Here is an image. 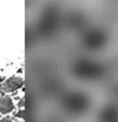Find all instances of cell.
<instances>
[{
  "instance_id": "1",
  "label": "cell",
  "mask_w": 118,
  "mask_h": 122,
  "mask_svg": "<svg viewBox=\"0 0 118 122\" xmlns=\"http://www.w3.org/2000/svg\"><path fill=\"white\" fill-rule=\"evenodd\" d=\"M90 99L88 95L83 92H71L62 97L61 106L68 114L81 115L86 110H88Z\"/></svg>"
},
{
  "instance_id": "2",
  "label": "cell",
  "mask_w": 118,
  "mask_h": 122,
  "mask_svg": "<svg viewBox=\"0 0 118 122\" xmlns=\"http://www.w3.org/2000/svg\"><path fill=\"white\" fill-rule=\"evenodd\" d=\"M72 71L76 77L82 79H96L104 75L105 67L92 60L80 59L72 64Z\"/></svg>"
},
{
  "instance_id": "3",
  "label": "cell",
  "mask_w": 118,
  "mask_h": 122,
  "mask_svg": "<svg viewBox=\"0 0 118 122\" xmlns=\"http://www.w3.org/2000/svg\"><path fill=\"white\" fill-rule=\"evenodd\" d=\"M109 41V35L105 29L95 27L90 28L84 33L81 42L88 51H101L106 47Z\"/></svg>"
},
{
  "instance_id": "4",
  "label": "cell",
  "mask_w": 118,
  "mask_h": 122,
  "mask_svg": "<svg viewBox=\"0 0 118 122\" xmlns=\"http://www.w3.org/2000/svg\"><path fill=\"white\" fill-rule=\"evenodd\" d=\"M57 25V13L56 10L50 7L45 11L43 19H41V34L44 35H51L55 31Z\"/></svg>"
},
{
  "instance_id": "5",
  "label": "cell",
  "mask_w": 118,
  "mask_h": 122,
  "mask_svg": "<svg viewBox=\"0 0 118 122\" xmlns=\"http://www.w3.org/2000/svg\"><path fill=\"white\" fill-rule=\"evenodd\" d=\"M99 122H118V107L109 105L99 114Z\"/></svg>"
},
{
  "instance_id": "6",
  "label": "cell",
  "mask_w": 118,
  "mask_h": 122,
  "mask_svg": "<svg viewBox=\"0 0 118 122\" xmlns=\"http://www.w3.org/2000/svg\"><path fill=\"white\" fill-rule=\"evenodd\" d=\"M85 23V17L81 13H72L65 19V25L71 29H78L82 27Z\"/></svg>"
},
{
  "instance_id": "7",
  "label": "cell",
  "mask_w": 118,
  "mask_h": 122,
  "mask_svg": "<svg viewBox=\"0 0 118 122\" xmlns=\"http://www.w3.org/2000/svg\"><path fill=\"white\" fill-rule=\"evenodd\" d=\"M23 85V81L19 78H11L6 83L3 85V89L6 91H10V90H15L20 88Z\"/></svg>"
},
{
  "instance_id": "8",
  "label": "cell",
  "mask_w": 118,
  "mask_h": 122,
  "mask_svg": "<svg viewBox=\"0 0 118 122\" xmlns=\"http://www.w3.org/2000/svg\"><path fill=\"white\" fill-rule=\"evenodd\" d=\"M14 106L13 102L10 97H3V98L0 99V112L5 114V113H8L13 110Z\"/></svg>"
},
{
  "instance_id": "9",
  "label": "cell",
  "mask_w": 118,
  "mask_h": 122,
  "mask_svg": "<svg viewBox=\"0 0 118 122\" xmlns=\"http://www.w3.org/2000/svg\"><path fill=\"white\" fill-rule=\"evenodd\" d=\"M0 122H11V121L10 120V119H2Z\"/></svg>"
}]
</instances>
